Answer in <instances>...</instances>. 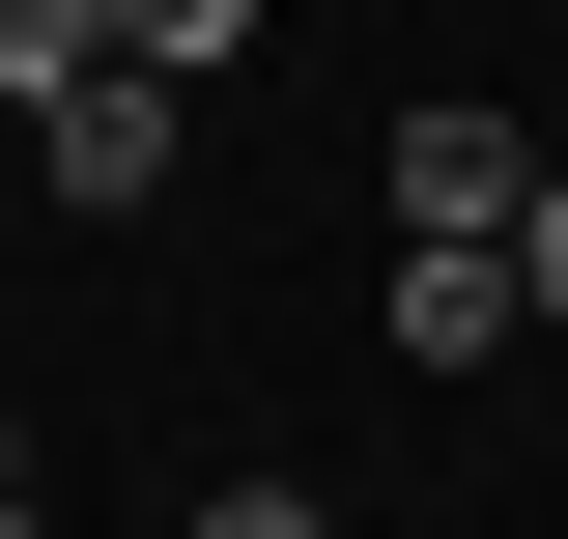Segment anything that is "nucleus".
I'll return each instance as SVG.
<instances>
[{
    "mask_svg": "<svg viewBox=\"0 0 568 539\" xmlns=\"http://www.w3.org/2000/svg\"><path fill=\"white\" fill-rule=\"evenodd\" d=\"M511 340H540L511 227H398V369H511Z\"/></svg>",
    "mask_w": 568,
    "mask_h": 539,
    "instance_id": "1",
    "label": "nucleus"
},
{
    "mask_svg": "<svg viewBox=\"0 0 568 539\" xmlns=\"http://www.w3.org/2000/svg\"><path fill=\"white\" fill-rule=\"evenodd\" d=\"M511 284H540V313H568V171H540V200H511Z\"/></svg>",
    "mask_w": 568,
    "mask_h": 539,
    "instance_id": "6",
    "label": "nucleus"
},
{
    "mask_svg": "<svg viewBox=\"0 0 568 539\" xmlns=\"http://www.w3.org/2000/svg\"><path fill=\"white\" fill-rule=\"evenodd\" d=\"M200 539H342V511H284V482H227V511H200Z\"/></svg>",
    "mask_w": 568,
    "mask_h": 539,
    "instance_id": "7",
    "label": "nucleus"
},
{
    "mask_svg": "<svg viewBox=\"0 0 568 539\" xmlns=\"http://www.w3.org/2000/svg\"><path fill=\"white\" fill-rule=\"evenodd\" d=\"M29 142H58V200H171V58H85Z\"/></svg>",
    "mask_w": 568,
    "mask_h": 539,
    "instance_id": "2",
    "label": "nucleus"
},
{
    "mask_svg": "<svg viewBox=\"0 0 568 539\" xmlns=\"http://www.w3.org/2000/svg\"><path fill=\"white\" fill-rule=\"evenodd\" d=\"M0 511H29V398H0Z\"/></svg>",
    "mask_w": 568,
    "mask_h": 539,
    "instance_id": "8",
    "label": "nucleus"
},
{
    "mask_svg": "<svg viewBox=\"0 0 568 539\" xmlns=\"http://www.w3.org/2000/svg\"><path fill=\"white\" fill-rule=\"evenodd\" d=\"M511 200H540L511 114H398V227H511Z\"/></svg>",
    "mask_w": 568,
    "mask_h": 539,
    "instance_id": "3",
    "label": "nucleus"
},
{
    "mask_svg": "<svg viewBox=\"0 0 568 539\" xmlns=\"http://www.w3.org/2000/svg\"><path fill=\"white\" fill-rule=\"evenodd\" d=\"M114 58H171V85H200V58H256V0H114Z\"/></svg>",
    "mask_w": 568,
    "mask_h": 539,
    "instance_id": "5",
    "label": "nucleus"
},
{
    "mask_svg": "<svg viewBox=\"0 0 568 539\" xmlns=\"http://www.w3.org/2000/svg\"><path fill=\"white\" fill-rule=\"evenodd\" d=\"M0 539H29V511H0Z\"/></svg>",
    "mask_w": 568,
    "mask_h": 539,
    "instance_id": "9",
    "label": "nucleus"
},
{
    "mask_svg": "<svg viewBox=\"0 0 568 539\" xmlns=\"http://www.w3.org/2000/svg\"><path fill=\"white\" fill-rule=\"evenodd\" d=\"M85 58H114V0H0V114H58Z\"/></svg>",
    "mask_w": 568,
    "mask_h": 539,
    "instance_id": "4",
    "label": "nucleus"
}]
</instances>
